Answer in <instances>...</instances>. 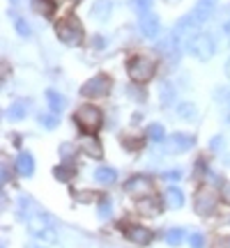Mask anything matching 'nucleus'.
<instances>
[{"mask_svg": "<svg viewBox=\"0 0 230 248\" xmlns=\"http://www.w3.org/2000/svg\"><path fill=\"white\" fill-rule=\"evenodd\" d=\"M55 35H58V39H60L62 44L79 46L83 42V26H81V21L74 14H69V16L60 18L55 23Z\"/></svg>", "mask_w": 230, "mask_h": 248, "instance_id": "obj_2", "label": "nucleus"}, {"mask_svg": "<svg viewBox=\"0 0 230 248\" xmlns=\"http://www.w3.org/2000/svg\"><path fill=\"white\" fill-rule=\"evenodd\" d=\"M186 48H189V53L194 55V58H198V60H210L214 55V51H216L210 35H194L189 39Z\"/></svg>", "mask_w": 230, "mask_h": 248, "instance_id": "obj_5", "label": "nucleus"}, {"mask_svg": "<svg viewBox=\"0 0 230 248\" xmlns=\"http://www.w3.org/2000/svg\"><path fill=\"white\" fill-rule=\"evenodd\" d=\"M53 175H55V179H60V182H71V179H74V168H69L67 163H60V166H55Z\"/></svg>", "mask_w": 230, "mask_h": 248, "instance_id": "obj_22", "label": "nucleus"}, {"mask_svg": "<svg viewBox=\"0 0 230 248\" xmlns=\"http://www.w3.org/2000/svg\"><path fill=\"white\" fill-rule=\"evenodd\" d=\"M196 145V138L189 133H173L168 140L164 142V152L168 154H184Z\"/></svg>", "mask_w": 230, "mask_h": 248, "instance_id": "obj_7", "label": "nucleus"}, {"mask_svg": "<svg viewBox=\"0 0 230 248\" xmlns=\"http://www.w3.org/2000/svg\"><path fill=\"white\" fill-rule=\"evenodd\" d=\"M111 9H113L111 0H97V2L92 5V9H90V14L97 18V21H106V18L111 16Z\"/></svg>", "mask_w": 230, "mask_h": 248, "instance_id": "obj_16", "label": "nucleus"}, {"mask_svg": "<svg viewBox=\"0 0 230 248\" xmlns=\"http://www.w3.org/2000/svg\"><path fill=\"white\" fill-rule=\"evenodd\" d=\"M166 204L173 207V209H180V207H184V193L180 191V188H168L166 191Z\"/></svg>", "mask_w": 230, "mask_h": 248, "instance_id": "obj_19", "label": "nucleus"}, {"mask_svg": "<svg viewBox=\"0 0 230 248\" xmlns=\"http://www.w3.org/2000/svg\"><path fill=\"white\" fill-rule=\"evenodd\" d=\"M26 113H28L26 101H16V104H12V106L7 108V113H5V115H7L9 120H23Z\"/></svg>", "mask_w": 230, "mask_h": 248, "instance_id": "obj_21", "label": "nucleus"}, {"mask_svg": "<svg viewBox=\"0 0 230 248\" xmlns=\"http://www.w3.org/2000/svg\"><path fill=\"white\" fill-rule=\"evenodd\" d=\"M216 209V193L212 188L203 186L198 193H196V212L200 216H210V214Z\"/></svg>", "mask_w": 230, "mask_h": 248, "instance_id": "obj_8", "label": "nucleus"}, {"mask_svg": "<svg viewBox=\"0 0 230 248\" xmlns=\"http://www.w3.org/2000/svg\"><path fill=\"white\" fill-rule=\"evenodd\" d=\"M154 62L150 60V58H133L131 62H129V78L133 80V83H148V80L154 76Z\"/></svg>", "mask_w": 230, "mask_h": 248, "instance_id": "obj_3", "label": "nucleus"}, {"mask_svg": "<svg viewBox=\"0 0 230 248\" xmlns=\"http://www.w3.org/2000/svg\"><path fill=\"white\" fill-rule=\"evenodd\" d=\"M16 30H18V35H21V37H28V35H30V26H28L23 18H16Z\"/></svg>", "mask_w": 230, "mask_h": 248, "instance_id": "obj_30", "label": "nucleus"}, {"mask_svg": "<svg viewBox=\"0 0 230 248\" xmlns=\"http://www.w3.org/2000/svg\"><path fill=\"white\" fill-rule=\"evenodd\" d=\"M111 216V200L104 198L101 202H99V218H108Z\"/></svg>", "mask_w": 230, "mask_h": 248, "instance_id": "obj_28", "label": "nucleus"}, {"mask_svg": "<svg viewBox=\"0 0 230 248\" xmlns=\"http://www.w3.org/2000/svg\"><path fill=\"white\" fill-rule=\"evenodd\" d=\"M148 136H150L154 142H161V138H164V126H161V124H150V126H148Z\"/></svg>", "mask_w": 230, "mask_h": 248, "instance_id": "obj_25", "label": "nucleus"}, {"mask_svg": "<svg viewBox=\"0 0 230 248\" xmlns=\"http://www.w3.org/2000/svg\"><path fill=\"white\" fill-rule=\"evenodd\" d=\"M182 239H184V230H182V228H173V230H168V234H166V241H168L170 246H180Z\"/></svg>", "mask_w": 230, "mask_h": 248, "instance_id": "obj_23", "label": "nucleus"}, {"mask_svg": "<svg viewBox=\"0 0 230 248\" xmlns=\"http://www.w3.org/2000/svg\"><path fill=\"white\" fill-rule=\"evenodd\" d=\"M76 198H79L81 202H90V200H92V198H95V193H85V191H81V193H76Z\"/></svg>", "mask_w": 230, "mask_h": 248, "instance_id": "obj_33", "label": "nucleus"}, {"mask_svg": "<svg viewBox=\"0 0 230 248\" xmlns=\"http://www.w3.org/2000/svg\"><path fill=\"white\" fill-rule=\"evenodd\" d=\"M214 5H216V0H198V5H196V9L191 12V14H194V18L200 23V26H203L205 21L212 16Z\"/></svg>", "mask_w": 230, "mask_h": 248, "instance_id": "obj_13", "label": "nucleus"}, {"mask_svg": "<svg viewBox=\"0 0 230 248\" xmlns=\"http://www.w3.org/2000/svg\"><path fill=\"white\" fill-rule=\"evenodd\" d=\"M21 207H23V221H26V225L30 228L33 237H37V239H42V241H49V244L58 241V234H55L53 225L49 223V218H46L44 214L35 212V207L28 202L26 198L21 200Z\"/></svg>", "mask_w": 230, "mask_h": 248, "instance_id": "obj_1", "label": "nucleus"}, {"mask_svg": "<svg viewBox=\"0 0 230 248\" xmlns=\"http://www.w3.org/2000/svg\"><path fill=\"white\" fill-rule=\"evenodd\" d=\"M180 177V172L177 170H173V172H166V179H177Z\"/></svg>", "mask_w": 230, "mask_h": 248, "instance_id": "obj_36", "label": "nucleus"}, {"mask_svg": "<svg viewBox=\"0 0 230 248\" xmlns=\"http://www.w3.org/2000/svg\"><path fill=\"white\" fill-rule=\"evenodd\" d=\"M221 198L226 200V202H230V184H226L223 186V193H221Z\"/></svg>", "mask_w": 230, "mask_h": 248, "instance_id": "obj_35", "label": "nucleus"}, {"mask_svg": "<svg viewBox=\"0 0 230 248\" xmlns=\"http://www.w3.org/2000/svg\"><path fill=\"white\" fill-rule=\"evenodd\" d=\"M214 248H230V237H221V239H216Z\"/></svg>", "mask_w": 230, "mask_h": 248, "instance_id": "obj_34", "label": "nucleus"}, {"mask_svg": "<svg viewBox=\"0 0 230 248\" xmlns=\"http://www.w3.org/2000/svg\"><path fill=\"white\" fill-rule=\"evenodd\" d=\"M33 9L42 16H51L55 12V0H33Z\"/></svg>", "mask_w": 230, "mask_h": 248, "instance_id": "obj_20", "label": "nucleus"}, {"mask_svg": "<svg viewBox=\"0 0 230 248\" xmlns=\"http://www.w3.org/2000/svg\"><path fill=\"white\" fill-rule=\"evenodd\" d=\"M124 191L129 195H136V198H143V195H148L152 191V182L148 177H143V175H138V177H131L127 184H124Z\"/></svg>", "mask_w": 230, "mask_h": 248, "instance_id": "obj_10", "label": "nucleus"}, {"mask_svg": "<svg viewBox=\"0 0 230 248\" xmlns=\"http://www.w3.org/2000/svg\"><path fill=\"white\" fill-rule=\"evenodd\" d=\"M81 150L85 152L90 159H101V156H104L101 142H99L95 136H83V138H81Z\"/></svg>", "mask_w": 230, "mask_h": 248, "instance_id": "obj_12", "label": "nucleus"}, {"mask_svg": "<svg viewBox=\"0 0 230 248\" xmlns=\"http://www.w3.org/2000/svg\"><path fill=\"white\" fill-rule=\"evenodd\" d=\"M226 76L230 78V58H228V62H226Z\"/></svg>", "mask_w": 230, "mask_h": 248, "instance_id": "obj_37", "label": "nucleus"}, {"mask_svg": "<svg viewBox=\"0 0 230 248\" xmlns=\"http://www.w3.org/2000/svg\"><path fill=\"white\" fill-rule=\"evenodd\" d=\"M39 122H42L44 129H55V126H58V117L55 115H42L39 117Z\"/></svg>", "mask_w": 230, "mask_h": 248, "instance_id": "obj_29", "label": "nucleus"}, {"mask_svg": "<svg viewBox=\"0 0 230 248\" xmlns=\"http://www.w3.org/2000/svg\"><path fill=\"white\" fill-rule=\"evenodd\" d=\"M16 170L23 177H30V175L35 172V159H33L30 152H21L16 156Z\"/></svg>", "mask_w": 230, "mask_h": 248, "instance_id": "obj_14", "label": "nucleus"}, {"mask_svg": "<svg viewBox=\"0 0 230 248\" xmlns=\"http://www.w3.org/2000/svg\"><path fill=\"white\" fill-rule=\"evenodd\" d=\"M164 2H168V5H175V2H180V0H164Z\"/></svg>", "mask_w": 230, "mask_h": 248, "instance_id": "obj_39", "label": "nucleus"}, {"mask_svg": "<svg viewBox=\"0 0 230 248\" xmlns=\"http://www.w3.org/2000/svg\"><path fill=\"white\" fill-rule=\"evenodd\" d=\"M138 28H141V32L148 39H154L159 35V18H157V14H152V12L138 14Z\"/></svg>", "mask_w": 230, "mask_h": 248, "instance_id": "obj_9", "label": "nucleus"}, {"mask_svg": "<svg viewBox=\"0 0 230 248\" xmlns=\"http://www.w3.org/2000/svg\"><path fill=\"white\" fill-rule=\"evenodd\" d=\"M124 234H127V239L138 244V246H148L152 241V232L148 228H143V225H127Z\"/></svg>", "mask_w": 230, "mask_h": 248, "instance_id": "obj_11", "label": "nucleus"}, {"mask_svg": "<svg viewBox=\"0 0 230 248\" xmlns=\"http://www.w3.org/2000/svg\"><path fill=\"white\" fill-rule=\"evenodd\" d=\"M95 179H97L99 184H106V186H113L117 182V172L113 168H108V166H101V168L95 170Z\"/></svg>", "mask_w": 230, "mask_h": 248, "instance_id": "obj_17", "label": "nucleus"}, {"mask_svg": "<svg viewBox=\"0 0 230 248\" xmlns=\"http://www.w3.org/2000/svg\"><path fill=\"white\" fill-rule=\"evenodd\" d=\"M226 163H228V166H230V156H228V159H226Z\"/></svg>", "mask_w": 230, "mask_h": 248, "instance_id": "obj_40", "label": "nucleus"}, {"mask_svg": "<svg viewBox=\"0 0 230 248\" xmlns=\"http://www.w3.org/2000/svg\"><path fill=\"white\" fill-rule=\"evenodd\" d=\"M113 88V80L104 76V74H99V76H92V78L81 88V94L83 97H90V99H97V97H106L108 92Z\"/></svg>", "mask_w": 230, "mask_h": 248, "instance_id": "obj_6", "label": "nucleus"}, {"mask_svg": "<svg viewBox=\"0 0 230 248\" xmlns=\"http://www.w3.org/2000/svg\"><path fill=\"white\" fill-rule=\"evenodd\" d=\"M131 5H133V9H136L138 14H143V12H150L152 0H131Z\"/></svg>", "mask_w": 230, "mask_h": 248, "instance_id": "obj_27", "label": "nucleus"}, {"mask_svg": "<svg viewBox=\"0 0 230 248\" xmlns=\"http://www.w3.org/2000/svg\"><path fill=\"white\" fill-rule=\"evenodd\" d=\"M138 209H141L143 216L154 218V216H159V212H161V202L157 198H143L141 202H138Z\"/></svg>", "mask_w": 230, "mask_h": 248, "instance_id": "obj_15", "label": "nucleus"}, {"mask_svg": "<svg viewBox=\"0 0 230 248\" xmlns=\"http://www.w3.org/2000/svg\"><path fill=\"white\" fill-rule=\"evenodd\" d=\"M159 97H161V104H170V101H173V97H175V90H173V85H170V83H164Z\"/></svg>", "mask_w": 230, "mask_h": 248, "instance_id": "obj_26", "label": "nucleus"}, {"mask_svg": "<svg viewBox=\"0 0 230 248\" xmlns=\"http://www.w3.org/2000/svg\"><path fill=\"white\" fill-rule=\"evenodd\" d=\"M76 2H79V0H76Z\"/></svg>", "mask_w": 230, "mask_h": 248, "instance_id": "obj_41", "label": "nucleus"}, {"mask_svg": "<svg viewBox=\"0 0 230 248\" xmlns=\"http://www.w3.org/2000/svg\"><path fill=\"white\" fill-rule=\"evenodd\" d=\"M76 124H79L81 129H85V131H97L101 129V110L95 106H81L76 110V115H74Z\"/></svg>", "mask_w": 230, "mask_h": 248, "instance_id": "obj_4", "label": "nucleus"}, {"mask_svg": "<svg viewBox=\"0 0 230 248\" xmlns=\"http://www.w3.org/2000/svg\"><path fill=\"white\" fill-rule=\"evenodd\" d=\"M177 115L184 117V120H194L196 117V106L194 104H180V106H177Z\"/></svg>", "mask_w": 230, "mask_h": 248, "instance_id": "obj_24", "label": "nucleus"}, {"mask_svg": "<svg viewBox=\"0 0 230 248\" xmlns=\"http://www.w3.org/2000/svg\"><path fill=\"white\" fill-rule=\"evenodd\" d=\"M46 101H49V106H51L53 113H62L65 106H67L65 97H62L60 92H55V90H46Z\"/></svg>", "mask_w": 230, "mask_h": 248, "instance_id": "obj_18", "label": "nucleus"}, {"mask_svg": "<svg viewBox=\"0 0 230 248\" xmlns=\"http://www.w3.org/2000/svg\"><path fill=\"white\" fill-rule=\"evenodd\" d=\"M221 142H223L221 136H214L212 140H210V150H221Z\"/></svg>", "mask_w": 230, "mask_h": 248, "instance_id": "obj_32", "label": "nucleus"}, {"mask_svg": "<svg viewBox=\"0 0 230 248\" xmlns=\"http://www.w3.org/2000/svg\"><path fill=\"white\" fill-rule=\"evenodd\" d=\"M203 244H205V237L200 234V232L191 237V248H203Z\"/></svg>", "mask_w": 230, "mask_h": 248, "instance_id": "obj_31", "label": "nucleus"}, {"mask_svg": "<svg viewBox=\"0 0 230 248\" xmlns=\"http://www.w3.org/2000/svg\"><path fill=\"white\" fill-rule=\"evenodd\" d=\"M226 122L230 124V106H228V113H226Z\"/></svg>", "mask_w": 230, "mask_h": 248, "instance_id": "obj_38", "label": "nucleus"}]
</instances>
